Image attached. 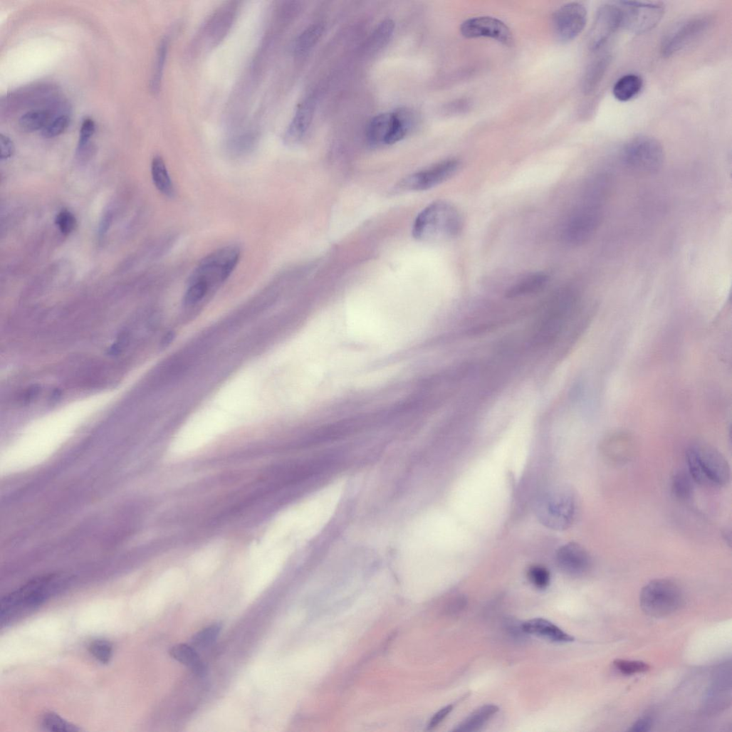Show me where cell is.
<instances>
[{"label": "cell", "mask_w": 732, "mask_h": 732, "mask_svg": "<svg viewBox=\"0 0 732 732\" xmlns=\"http://www.w3.org/2000/svg\"><path fill=\"white\" fill-rule=\"evenodd\" d=\"M463 229V219L455 206L438 201L425 208L417 216L413 227L415 239L427 243L449 241Z\"/></svg>", "instance_id": "6da1fadb"}, {"label": "cell", "mask_w": 732, "mask_h": 732, "mask_svg": "<svg viewBox=\"0 0 732 732\" xmlns=\"http://www.w3.org/2000/svg\"><path fill=\"white\" fill-rule=\"evenodd\" d=\"M580 500L575 489L556 486L544 491L535 503V514L545 527L557 530L570 528L575 522Z\"/></svg>", "instance_id": "7a4b0ae2"}, {"label": "cell", "mask_w": 732, "mask_h": 732, "mask_svg": "<svg viewBox=\"0 0 732 732\" xmlns=\"http://www.w3.org/2000/svg\"><path fill=\"white\" fill-rule=\"evenodd\" d=\"M688 473L694 481L710 488H722L728 483L729 464L714 447L704 442L690 444L686 451Z\"/></svg>", "instance_id": "3957f363"}, {"label": "cell", "mask_w": 732, "mask_h": 732, "mask_svg": "<svg viewBox=\"0 0 732 732\" xmlns=\"http://www.w3.org/2000/svg\"><path fill=\"white\" fill-rule=\"evenodd\" d=\"M605 202L585 194V201L568 219L563 230L565 241L572 246H582L596 234L603 221Z\"/></svg>", "instance_id": "277c9868"}, {"label": "cell", "mask_w": 732, "mask_h": 732, "mask_svg": "<svg viewBox=\"0 0 732 732\" xmlns=\"http://www.w3.org/2000/svg\"><path fill=\"white\" fill-rule=\"evenodd\" d=\"M684 603L680 587L673 580L658 579L649 582L640 594V606L647 615L662 618L679 610Z\"/></svg>", "instance_id": "5b68a950"}, {"label": "cell", "mask_w": 732, "mask_h": 732, "mask_svg": "<svg viewBox=\"0 0 732 732\" xmlns=\"http://www.w3.org/2000/svg\"><path fill=\"white\" fill-rule=\"evenodd\" d=\"M415 122L414 115L406 110L382 113L370 121L366 136L374 145H392L404 139Z\"/></svg>", "instance_id": "8992f818"}, {"label": "cell", "mask_w": 732, "mask_h": 732, "mask_svg": "<svg viewBox=\"0 0 732 732\" xmlns=\"http://www.w3.org/2000/svg\"><path fill=\"white\" fill-rule=\"evenodd\" d=\"M622 158L632 170L642 174H655L662 167L664 152L659 141L652 137H633L624 145Z\"/></svg>", "instance_id": "52a82bcc"}, {"label": "cell", "mask_w": 732, "mask_h": 732, "mask_svg": "<svg viewBox=\"0 0 732 732\" xmlns=\"http://www.w3.org/2000/svg\"><path fill=\"white\" fill-rule=\"evenodd\" d=\"M240 256L239 248L234 246L214 252L199 264L191 277V282L202 281L209 286L211 283H224L236 268Z\"/></svg>", "instance_id": "ba28073f"}, {"label": "cell", "mask_w": 732, "mask_h": 732, "mask_svg": "<svg viewBox=\"0 0 732 732\" xmlns=\"http://www.w3.org/2000/svg\"><path fill=\"white\" fill-rule=\"evenodd\" d=\"M617 4L621 11V28L634 34L653 30L664 14V7L660 4L623 1Z\"/></svg>", "instance_id": "9c48e42d"}, {"label": "cell", "mask_w": 732, "mask_h": 732, "mask_svg": "<svg viewBox=\"0 0 732 732\" xmlns=\"http://www.w3.org/2000/svg\"><path fill=\"white\" fill-rule=\"evenodd\" d=\"M710 20L704 16L691 18L676 23L663 37L661 52L665 57H670L686 49L708 31Z\"/></svg>", "instance_id": "30bf717a"}, {"label": "cell", "mask_w": 732, "mask_h": 732, "mask_svg": "<svg viewBox=\"0 0 732 732\" xmlns=\"http://www.w3.org/2000/svg\"><path fill=\"white\" fill-rule=\"evenodd\" d=\"M460 162L448 159L404 178L397 185L399 192H425L436 187L456 174Z\"/></svg>", "instance_id": "8fae6325"}, {"label": "cell", "mask_w": 732, "mask_h": 732, "mask_svg": "<svg viewBox=\"0 0 732 732\" xmlns=\"http://www.w3.org/2000/svg\"><path fill=\"white\" fill-rule=\"evenodd\" d=\"M587 22L586 8L579 3H570L563 6L555 13L553 28L559 40L569 42L582 33Z\"/></svg>", "instance_id": "7c38bea8"}, {"label": "cell", "mask_w": 732, "mask_h": 732, "mask_svg": "<svg viewBox=\"0 0 732 732\" xmlns=\"http://www.w3.org/2000/svg\"><path fill=\"white\" fill-rule=\"evenodd\" d=\"M622 26L621 11L618 4H606L599 9L589 34L588 46L591 51L603 47Z\"/></svg>", "instance_id": "4fadbf2b"}, {"label": "cell", "mask_w": 732, "mask_h": 732, "mask_svg": "<svg viewBox=\"0 0 732 732\" xmlns=\"http://www.w3.org/2000/svg\"><path fill=\"white\" fill-rule=\"evenodd\" d=\"M460 31L466 38H488L505 46H511L513 38L510 29L502 21L491 17H476L465 21Z\"/></svg>", "instance_id": "5bb4252c"}, {"label": "cell", "mask_w": 732, "mask_h": 732, "mask_svg": "<svg viewBox=\"0 0 732 732\" xmlns=\"http://www.w3.org/2000/svg\"><path fill=\"white\" fill-rule=\"evenodd\" d=\"M556 563L564 573L572 577H581L590 570L592 560L583 545L570 542L558 549Z\"/></svg>", "instance_id": "9a60e30c"}, {"label": "cell", "mask_w": 732, "mask_h": 732, "mask_svg": "<svg viewBox=\"0 0 732 732\" xmlns=\"http://www.w3.org/2000/svg\"><path fill=\"white\" fill-rule=\"evenodd\" d=\"M315 109L314 97L306 98L299 105L294 117L283 135V142L288 146L300 143L307 133L312 122Z\"/></svg>", "instance_id": "2e32d148"}, {"label": "cell", "mask_w": 732, "mask_h": 732, "mask_svg": "<svg viewBox=\"0 0 732 732\" xmlns=\"http://www.w3.org/2000/svg\"><path fill=\"white\" fill-rule=\"evenodd\" d=\"M236 6L231 3L222 7L206 23L202 35L209 46L218 45L227 35L236 15Z\"/></svg>", "instance_id": "e0dca14e"}, {"label": "cell", "mask_w": 732, "mask_h": 732, "mask_svg": "<svg viewBox=\"0 0 732 732\" xmlns=\"http://www.w3.org/2000/svg\"><path fill=\"white\" fill-rule=\"evenodd\" d=\"M521 629L526 634L542 637L553 642L569 643L575 641L572 636L551 622L542 618L526 621L521 624Z\"/></svg>", "instance_id": "ac0fdd59"}, {"label": "cell", "mask_w": 732, "mask_h": 732, "mask_svg": "<svg viewBox=\"0 0 732 732\" xmlns=\"http://www.w3.org/2000/svg\"><path fill=\"white\" fill-rule=\"evenodd\" d=\"M169 655L180 664L189 667L194 674L204 676L207 672L206 664L197 649L192 645L179 644L171 648Z\"/></svg>", "instance_id": "d6986e66"}, {"label": "cell", "mask_w": 732, "mask_h": 732, "mask_svg": "<svg viewBox=\"0 0 732 732\" xmlns=\"http://www.w3.org/2000/svg\"><path fill=\"white\" fill-rule=\"evenodd\" d=\"M548 281L549 277L545 273H531L511 286L506 296L508 298H515L534 294L543 290Z\"/></svg>", "instance_id": "ffe728a7"}, {"label": "cell", "mask_w": 732, "mask_h": 732, "mask_svg": "<svg viewBox=\"0 0 732 732\" xmlns=\"http://www.w3.org/2000/svg\"><path fill=\"white\" fill-rule=\"evenodd\" d=\"M612 56L603 55L595 60L588 67L582 80V89L587 94L592 93L599 86L610 66Z\"/></svg>", "instance_id": "44dd1931"}, {"label": "cell", "mask_w": 732, "mask_h": 732, "mask_svg": "<svg viewBox=\"0 0 732 732\" xmlns=\"http://www.w3.org/2000/svg\"><path fill=\"white\" fill-rule=\"evenodd\" d=\"M498 707L493 704L484 705L469 715L454 731L471 732L482 728L497 712Z\"/></svg>", "instance_id": "7402d4cb"}, {"label": "cell", "mask_w": 732, "mask_h": 732, "mask_svg": "<svg viewBox=\"0 0 732 732\" xmlns=\"http://www.w3.org/2000/svg\"><path fill=\"white\" fill-rule=\"evenodd\" d=\"M643 88V80L636 74H628L619 78L614 85L613 95L620 102L635 98Z\"/></svg>", "instance_id": "603a6c76"}, {"label": "cell", "mask_w": 732, "mask_h": 732, "mask_svg": "<svg viewBox=\"0 0 732 732\" xmlns=\"http://www.w3.org/2000/svg\"><path fill=\"white\" fill-rule=\"evenodd\" d=\"M151 174L156 189L164 196L171 198L174 196V187L164 160L159 155L153 157L151 163Z\"/></svg>", "instance_id": "cb8c5ba5"}, {"label": "cell", "mask_w": 732, "mask_h": 732, "mask_svg": "<svg viewBox=\"0 0 732 732\" xmlns=\"http://www.w3.org/2000/svg\"><path fill=\"white\" fill-rule=\"evenodd\" d=\"M633 446L632 439L629 434L623 432H617L607 436L603 444L602 448L610 458H622L624 459L631 451Z\"/></svg>", "instance_id": "d4e9b609"}, {"label": "cell", "mask_w": 732, "mask_h": 732, "mask_svg": "<svg viewBox=\"0 0 732 732\" xmlns=\"http://www.w3.org/2000/svg\"><path fill=\"white\" fill-rule=\"evenodd\" d=\"M324 31L321 23H314L306 28L296 38L294 53L303 56L308 53L319 41Z\"/></svg>", "instance_id": "484cf974"}, {"label": "cell", "mask_w": 732, "mask_h": 732, "mask_svg": "<svg viewBox=\"0 0 732 732\" xmlns=\"http://www.w3.org/2000/svg\"><path fill=\"white\" fill-rule=\"evenodd\" d=\"M52 120L48 110L36 109L26 113L19 120L20 127L28 132L43 130Z\"/></svg>", "instance_id": "4316f807"}, {"label": "cell", "mask_w": 732, "mask_h": 732, "mask_svg": "<svg viewBox=\"0 0 732 732\" xmlns=\"http://www.w3.org/2000/svg\"><path fill=\"white\" fill-rule=\"evenodd\" d=\"M694 480L690 474L684 471L677 472L671 480V491L679 501H686L691 498L694 493Z\"/></svg>", "instance_id": "83f0119b"}, {"label": "cell", "mask_w": 732, "mask_h": 732, "mask_svg": "<svg viewBox=\"0 0 732 732\" xmlns=\"http://www.w3.org/2000/svg\"><path fill=\"white\" fill-rule=\"evenodd\" d=\"M395 26L389 19L383 21L377 27L369 41V48L372 51H377L385 47L391 39Z\"/></svg>", "instance_id": "f1b7e54d"}, {"label": "cell", "mask_w": 732, "mask_h": 732, "mask_svg": "<svg viewBox=\"0 0 732 732\" xmlns=\"http://www.w3.org/2000/svg\"><path fill=\"white\" fill-rule=\"evenodd\" d=\"M167 51L168 40L164 38L158 46L154 72L150 83V88L153 93H157L160 90Z\"/></svg>", "instance_id": "f546056e"}, {"label": "cell", "mask_w": 732, "mask_h": 732, "mask_svg": "<svg viewBox=\"0 0 732 732\" xmlns=\"http://www.w3.org/2000/svg\"><path fill=\"white\" fill-rule=\"evenodd\" d=\"M221 630L219 624H212L197 633L192 639V646L195 649H204L212 646Z\"/></svg>", "instance_id": "4dcf8cb0"}, {"label": "cell", "mask_w": 732, "mask_h": 732, "mask_svg": "<svg viewBox=\"0 0 732 732\" xmlns=\"http://www.w3.org/2000/svg\"><path fill=\"white\" fill-rule=\"evenodd\" d=\"M43 726L51 731L72 732L80 731L76 726L68 722L58 714L47 713L43 718Z\"/></svg>", "instance_id": "1f68e13d"}, {"label": "cell", "mask_w": 732, "mask_h": 732, "mask_svg": "<svg viewBox=\"0 0 732 732\" xmlns=\"http://www.w3.org/2000/svg\"><path fill=\"white\" fill-rule=\"evenodd\" d=\"M190 286L187 290L183 303L186 305H194L200 302L207 294L209 286L207 283L202 281L190 282Z\"/></svg>", "instance_id": "d6a6232c"}, {"label": "cell", "mask_w": 732, "mask_h": 732, "mask_svg": "<svg viewBox=\"0 0 732 732\" xmlns=\"http://www.w3.org/2000/svg\"><path fill=\"white\" fill-rule=\"evenodd\" d=\"M70 122V119L66 115H61L54 117L42 130V135L46 138L59 136L68 129Z\"/></svg>", "instance_id": "836d02e7"}, {"label": "cell", "mask_w": 732, "mask_h": 732, "mask_svg": "<svg viewBox=\"0 0 732 732\" xmlns=\"http://www.w3.org/2000/svg\"><path fill=\"white\" fill-rule=\"evenodd\" d=\"M527 576L531 584L538 589L544 590L551 582L550 573L547 569L540 566L530 568Z\"/></svg>", "instance_id": "e575fe53"}, {"label": "cell", "mask_w": 732, "mask_h": 732, "mask_svg": "<svg viewBox=\"0 0 732 732\" xmlns=\"http://www.w3.org/2000/svg\"><path fill=\"white\" fill-rule=\"evenodd\" d=\"M255 142L256 137L254 135H244L234 139L229 144V149L230 152L234 155H243L249 152L253 148Z\"/></svg>", "instance_id": "d590c367"}, {"label": "cell", "mask_w": 732, "mask_h": 732, "mask_svg": "<svg viewBox=\"0 0 732 732\" xmlns=\"http://www.w3.org/2000/svg\"><path fill=\"white\" fill-rule=\"evenodd\" d=\"M615 668L622 674L625 675H633L639 673H644L649 670L648 664L642 661H629L624 659H616L614 662Z\"/></svg>", "instance_id": "8d00e7d4"}, {"label": "cell", "mask_w": 732, "mask_h": 732, "mask_svg": "<svg viewBox=\"0 0 732 732\" xmlns=\"http://www.w3.org/2000/svg\"><path fill=\"white\" fill-rule=\"evenodd\" d=\"M90 652L100 662L107 664L111 659L113 647L109 642L98 639L91 643Z\"/></svg>", "instance_id": "74e56055"}, {"label": "cell", "mask_w": 732, "mask_h": 732, "mask_svg": "<svg viewBox=\"0 0 732 732\" xmlns=\"http://www.w3.org/2000/svg\"><path fill=\"white\" fill-rule=\"evenodd\" d=\"M56 224L62 234L69 236L75 231L78 222L75 216L70 211L64 210L57 215Z\"/></svg>", "instance_id": "f35d334b"}, {"label": "cell", "mask_w": 732, "mask_h": 732, "mask_svg": "<svg viewBox=\"0 0 732 732\" xmlns=\"http://www.w3.org/2000/svg\"><path fill=\"white\" fill-rule=\"evenodd\" d=\"M95 122L90 118L85 119L82 123L80 131V137L78 145V152L80 153L85 150L91 138L95 134Z\"/></svg>", "instance_id": "ab89813d"}, {"label": "cell", "mask_w": 732, "mask_h": 732, "mask_svg": "<svg viewBox=\"0 0 732 732\" xmlns=\"http://www.w3.org/2000/svg\"><path fill=\"white\" fill-rule=\"evenodd\" d=\"M0 149H1V160H8L15 153V145L12 140L7 135H0Z\"/></svg>", "instance_id": "60d3db41"}, {"label": "cell", "mask_w": 732, "mask_h": 732, "mask_svg": "<svg viewBox=\"0 0 732 732\" xmlns=\"http://www.w3.org/2000/svg\"><path fill=\"white\" fill-rule=\"evenodd\" d=\"M453 709L454 706L452 704H450L440 709L432 718L428 726V729L432 730L436 728L452 711Z\"/></svg>", "instance_id": "b9f144b4"}, {"label": "cell", "mask_w": 732, "mask_h": 732, "mask_svg": "<svg viewBox=\"0 0 732 732\" xmlns=\"http://www.w3.org/2000/svg\"><path fill=\"white\" fill-rule=\"evenodd\" d=\"M652 726V719L649 716H644L638 719L629 729L631 731L644 732L650 730Z\"/></svg>", "instance_id": "7bdbcfd3"}, {"label": "cell", "mask_w": 732, "mask_h": 732, "mask_svg": "<svg viewBox=\"0 0 732 732\" xmlns=\"http://www.w3.org/2000/svg\"><path fill=\"white\" fill-rule=\"evenodd\" d=\"M466 605V600L463 597H459L455 600L451 605V612L452 613H456L461 611Z\"/></svg>", "instance_id": "ee69618b"}, {"label": "cell", "mask_w": 732, "mask_h": 732, "mask_svg": "<svg viewBox=\"0 0 732 732\" xmlns=\"http://www.w3.org/2000/svg\"><path fill=\"white\" fill-rule=\"evenodd\" d=\"M173 338H174V335L172 333H169L167 334L164 336V338H163L162 344L163 345H167L168 344H169L172 342V340H173Z\"/></svg>", "instance_id": "f6af8a7d"}]
</instances>
